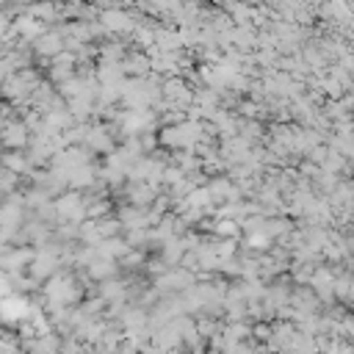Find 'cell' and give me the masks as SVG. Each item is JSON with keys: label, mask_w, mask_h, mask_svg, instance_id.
Here are the masks:
<instances>
[{"label": "cell", "mask_w": 354, "mask_h": 354, "mask_svg": "<svg viewBox=\"0 0 354 354\" xmlns=\"http://www.w3.org/2000/svg\"><path fill=\"white\" fill-rule=\"evenodd\" d=\"M39 75L36 69H22L17 75H11L3 86H0V97H6L11 105H30L33 91L39 88Z\"/></svg>", "instance_id": "1"}, {"label": "cell", "mask_w": 354, "mask_h": 354, "mask_svg": "<svg viewBox=\"0 0 354 354\" xmlns=\"http://www.w3.org/2000/svg\"><path fill=\"white\" fill-rule=\"evenodd\" d=\"M30 144V130L25 127V122L11 119L8 124L0 127V149L3 152H22V147Z\"/></svg>", "instance_id": "2"}, {"label": "cell", "mask_w": 354, "mask_h": 354, "mask_svg": "<svg viewBox=\"0 0 354 354\" xmlns=\"http://www.w3.org/2000/svg\"><path fill=\"white\" fill-rule=\"evenodd\" d=\"M33 249H28V246H17V249H8L6 254H3V260H0V268L11 277V274H22V268H28L30 263H33Z\"/></svg>", "instance_id": "3"}, {"label": "cell", "mask_w": 354, "mask_h": 354, "mask_svg": "<svg viewBox=\"0 0 354 354\" xmlns=\"http://www.w3.org/2000/svg\"><path fill=\"white\" fill-rule=\"evenodd\" d=\"M0 166H6L8 171H14L17 177L30 171V160H28L25 152H0Z\"/></svg>", "instance_id": "4"}, {"label": "cell", "mask_w": 354, "mask_h": 354, "mask_svg": "<svg viewBox=\"0 0 354 354\" xmlns=\"http://www.w3.org/2000/svg\"><path fill=\"white\" fill-rule=\"evenodd\" d=\"M28 268H30V277H33V279H41V277L53 274V268H55L53 252H36V254H33V263H30Z\"/></svg>", "instance_id": "5"}, {"label": "cell", "mask_w": 354, "mask_h": 354, "mask_svg": "<svg viewBox=\"0 0 354 354\" xmlns=\"http://www.w3.org/2000/svg\"><path fill=\"white\" fill-rule=\"evenodd\" d=\"M33 50L39 55H55L61 50V36L58 33H41L36 41H33Z\"/></svg>", "instance_id": "6"}, {"label": "cell", "mask_w": 354, "mask_h": 354, "mask_svg": "<svg viewBox=\"0 0 354 354\" xmlns=\"http://www.w3.org/2000/svg\"><path fill=\"white\" fill-rule=\"evenodd\" d=\"M8 249H11V246H8V241H6L3 235H0V260H3V254H6Z\"/></svg>", "instance_id": "7"}]
</instances>
